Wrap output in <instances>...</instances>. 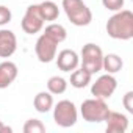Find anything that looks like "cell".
I'll use <instances>...</instances> for the list:
<instances>
[{"label":"cell","instance_id":"1","mask_svg":"<svg viewBox=\"0 0 133 133\" xmlns=\"http://www.w3.org/2000/svg\"><path fill=\"white\" fill-rule=\"evenodd\" d=\"M107 33L113 39L130 41L133 38V13L130 10L116 11L107 22Z\"/></svg>","mask_w":133,"mask_h":133},{"label":"cell","instance_id":"2","mask_svg":"<svg viewBox=\"0 0 133 133\" xmlns=\"http://www.w3.org/2000/svg\"><path fill=\"white\" fill-rule=\"evenodd\" d=\"M63 10L75 27H86L92 21V13L83 0H63Z\"/></svg>","mask_w":133,"mask_h":133},{"label":"cell","instance_id":"3","mask_svg":"<svg viewBox=\"0 0 133 133\" xmlns=\"http://www.w3.org/2000/svg\"><path fill=\"white\" fill-rule=\"evenodd\" d=\"M108 113H110V108H108L107 102L103 99H97V97L83 100V103L80 107V114H82L83 121H86V122H96V124L105 122Z\"/></svg>","mask_w":133,"mask_h":133},{"label":"cell","instance_id":"4","mask_svg":"<svg viewBox=\"0 0 133 133\" xmlns=\"http://www.w3.org/2000/svg\"><path fill=\"white\" fill-rule=\"evenodd\" d=\"M53 121L58 127L69 128L74 127L78 121V110L71 100H59L53 107Z\"/></svg>","mask_w":133,"mask_h":133},{"label":"cell","instance_id":"5","mask_svg":"<svg viewBox=\"0 0 133 133\" xmlns=\"http://www.w3.org/2000/svg\"><path fill=\"white\" fill-rule=\"evenodd\" d=\"M80 63H82V68L86 69L92 75L100 72L102 71V63H103L102 49L94 42L85 44L83 49H82V53H80Z\"/></svg>","mask_w":133,"mask_h":133},{"label":"cell","instance_id":"6","mask_svg":"<svg viewBox=\"0 0 133 133\" xmlns=\"http://www.w3.org/2000/svg\"><path fill=\"white\" fill-rule=\"evenodd\" d=\"M44 19H42V14H41V10H39V3L38 5H30L21 21V27L24 30V33L27 35H35V33H39L42 28H44Z\"/></svg>","mask_w":133,"mask_h":133},{"label":"cell","instance_id":"7","mask_svg":"<svg viewBox=\"0 0 133 133\" xmlns=\"http://www.w3.org/2000/svg\"><path fill=\"white\" fill-rule=\"evenodd\" d=\"M117 88V80L113 77V74L100 75L91 86V94L97 99H110Z\"/></svg>","mask_w":133,"mask_h":133},{"label":"cell","instance_id":"8","mask_svg":"<svg viewBox=\"0 0 133 133\" xmlns=\"http://www.w3.org/2000/svg\"><path fill=\"white\" fill-rule=\"evenodd\" d=\"M56 49H58V44L49 36H45L44 33L38 38L35 44V53L41 63H52L56 56Z\"/></svg>","mask_w":133,"mask_h":133},{"label":"cell","instance_id":"9","mask_svg":"<svg viewBox=\"0 0 133 133\" xmlns=\"http://www.w3.org/2000/svg\"><path fill=\"white\" fill-rule=\"evenodd\" d=\"M56 66L63 72H72L80 66V56L75 50L71 49H63L56 56Z\"/></svg>","mask_w":133,"mask_h":133},{"label":"cell","instance_id":"10","mask_svg":"<svg viewBox=\"0 0 133 133\" xmlns=\"http://www.w3.org/2000/svg\"><path fill=\"white\" fill-rule=\"evenodd\" d=\"M17 50V38L14 31L2 28L0 30V58H10Z\"/></svg>","mask_w":133,"mask_h":133},{"label":"cell","instance_id":"11","mask_svg":"<svg viewBox=\"0 0 133 133\" xmlns=\"http://www.w3.org/2000/svg\"><path fill=\"white\" fill-rule=\"evenodd\" d=\"M105 122H107V128H105L107 133H125L128 128V117L119 111L110 110Z\"/></svg>","mask_w":133,"mask_h":133},{"label":"cell","instance_id":"12","mask_svg":"<svg viewBox=\"0 0 133 133\" xmlns=\"http://www.w3.org/2000/svg\"><path fill=\"white\" fill-rule=\"evenodd\" d=\"M17 74H19V69H17L16 63L13 61L0 63V89L8 88L17 78Z\"/></svg>","mask_w":133,"mask_h":133},{"label":"cell","instance_id":"13","mask_svg":"<svg viewBox=\"0 0 133 133\" xmlns=\"http://www.w3.org/2000/svg\"><path fill=\"white\" fill-rule=\"evenodd\" d=\"M33 107L38 113H49L53 108V94L49 91H41L35 96Z\"/></svg>","mask_w":133,"mask_h":133},{"label":"cell","instance_id":"14","mask_svg":"<svg viewBox=\"0 0 133 133\" xmlns=\"http://www.w3.org/2000/svg\"><path fill=\"white\" fill-rule=\"evenodd\" d=\"M91 78H92V74H89L83 68H80V69L77 68L71 74V86H74L77 89H83L91 83Z\"/></svg>","mask_w":133,"mask_h":133},{"label":"cell","instance_id":"15","mask_svg":"<svg viewBox=\"0 0 133 133\" xmlns=\"http://www.w3.org/2000/svg\"><path fill=\"white\" fill-rule=\"evenodd\" d=\"M124 66V61L119 55L116 53H108L103 55V63H102V71H107V74H117Z\"/></svg>","mask_w":133,"mask_h":133},{"label":"cell","instance_id":"16","mask_svg":"<svg viewBox=\"0 0 133 133\" xmlns=\"http://www.w3.org/2000/svg\"><path fill=\"white\" fill-rule=\"evenodd\" d=\"M39 10H41V14H42V19L47 21V22H53L58 19L59 16V8L55 2L52 0H45V2H41L39 3Z\"/></svg>","mask_w":133,"mask_h":133},{"label":"cell","instance_id":"17","mask_svg":"<svg viewBox=\"0 0 133 133\" xmlns=\"http://www.w3.org/2000/svg\"><path fill=\"white\" fill-rule=\"evenodd\" d=\"M44 35L49 36L50 39H53L56 44H61L63 41H66V38H68V31H66V28L61 24H53V22L45 27Z\"/></svg>","mask_w":133,"mask_h":133},{"label":"cell","instance_id":"18","mask_svg":"<svg viewBox=\"0 0 133 133\" xmlns=\"http://www.w3.org/2000/svg\"><path fill=\"white\" fill-rule=\"evenodd\" d=\"M66 89H68V82L63 77H58V75H53L49 78L47 82V91L53 96H59V94H64Z\"/></svg>","mask_w":133,"mask_h":133},{"label":"cell","instance_id":"19","mask_svg":"<svg viewBox=\"0 0 133 133\" xmlns=\"http://www.w3.org/2000/svg\"><path fill=\"white\" fill-rule=\"evenodd\" d=\"M45 125L39 119H28L24 124V133H44Z\"/></svg>","mask_w":133,"mask_h":133},{"label":"cell","instance_id":"20","mask_svg":"<svg viewBox=\"0 0 133 133\" xmlns=\"http://www.w3.org/2000/svg\"><path fill=\"white\" fill-rule=\"evenodd\" d=\"M124 3H125V0H102L103 8H107L108 11H114V13L122 10Z\"/></svg>","mask_w":133,"mask_h":133},{"label":"cell","instance_id":"21","mask_svg":"<svg viewBox=\"0 0 133 133\" xmlns=\"http://www.w3.org/2000/svg\"><path fill=\"white\" fill-rule=\"evenodd\" d=\"M13 19V13L10 8H6L5 5H0V27H5L11 22Z\"/></svg>","mask_w":133,"mask_h":133},{"label":"cell","instance_id":"22","mask_svg":"<svg viewBox=\"0 0 133 133\" xmlns=\"http://www.w3.org/2000/svg\"><path fill=\"white\" fill-rule=\"evenodd\" d=\"M122 105L127 110V113L133 114V91H127L122 97Z\"/></svg>","mask_w":133,"mask_h":133},{"label":"cell","instance_id":"23","mask_svg":"<svg viewBox=\"0 0 133 133\" xmlns=\"http://www.w3.org/2000/svg\"><path fill=\"white\" fill-rule=\"evenodd\" d=\"M11 131H13V128H11V127L5 125L2 121H0V133H11Z\"/></svg>","mask_w":133,"mask_h":133}]
</instances>
